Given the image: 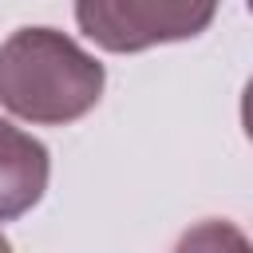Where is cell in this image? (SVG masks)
I'll use <instances>...</instances> for the list:
<instances>
[{
    "instance_id": "cell-1",
    "label": "cell",
    "mask_w": 253,
    "mask_h": 253,
    "mask_svg": "<svg viewBox=\"0 0 253 253\" xmlns=\"http://www.w3.org/2000/svg\"><path fill=\"white\" fill-rule=\"evenodd\" d=\"M107 71L59 28H16L0 43V107L36 126H67L103 99Z\"/></svg>"
},
{
    "instance_id": "cell-2",
    "label": "cell",
    "mask_w": 253,
    "mask_h": 253,
    "mask_svg": "<svg viewBox=\"0 0 253 253\" xmlns=\"http://www.w3.org/2000/svg\"><path fill=\"white\" fill-rule=\"evenodd\" d=\"M213 16L217 0H75L79 32L115 55L194 40Z\"/></svg>"
},
{
    "instance_id": "cell-3",
    "label": "cell",
    "mask_w": 253,
    "mask_h": 253,
    "mask_svg": "<svg viewBox=\"0 0 253 253\" xmlns=\"http://www.w3.org/2000/svg\"><path fill=\"white\" fill-rule=\"evenodd\" d=\"M51 154L40 138L0 119V221L24 217L47 194Z\"/></svg>"
},
{
    "instance_id": "cell-4",
    "label": "cell",
    "mask_w": 253,
    "mask_h": 253,
    "mask_svg": "<svg viewBox=\"0 0 253 253\" xmlns=\"http://www.w3.org/2000/svg\"><path fill=\"white\" fill-rule=\"evenodd\" d=\"M174 253H253V245H249L245 229H237L233 221L210 217V221L190 225V229L178 237Z\"/></svg>"
},
{
    "instance_id": "cell-5",
    "label": "cell",
    "mask_w": 253,
    "mask_h": 253,
    "mask_svg": "<svg viewBox=\"0 0 253 253\" xmlns=\"http://www.w3.org/2000/svg\"><path fill=\"white\" fill-rule=\"evenodd\" d=\"M0 253H12V241H8L4 233H0Z\"/></svg>"
}]
</instances>
